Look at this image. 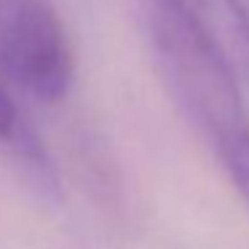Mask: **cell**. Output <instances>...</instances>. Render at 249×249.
Returning a JSON list of instances; mask_svg holds the SVG:
<instances>
[{
	"mask_svg": "<svg viewBox=\"0 0 249 249\" xmlns=\"http://www.w3.org/2000/svg\"><path fill=\"white\" fill-rule=\"evenodd\" d=\"M142 22L174 105L249 206V105L206 11L193 0H142Z\"/></svg>",
	"mask_w": 249,
	"mask_h": 249,
	"instance_id": "6da1fadb",
	"label": "cell"
},
{
	"mask_svg": "<svg viewBox=\"0 0 249 249\" xmlns=\"http://www.w3.org/2000/svg\"><path fill=\"white\" fill-rule=\"evenodd\" d=\"M193 3H196L198 8H206V6H204V0H193Z\"/></svg>",
	"mask_w": 249,
	"mask_h": 249,
	"instance_id": "5b68a950",
	"label": "cell"
},
{
	"mask_svg": "<svg viewBox=\"0 0 249 249\" xmlns=\"http://www.w3.org/2000/svg\"><path fill=\"white\" fill-rule=\"evenodd\" d=\"M0 78L43 102L67 97L75 56L51 0H0Z\"/></svg>",
	"mask_w": 249,
	"mask_h": 249,
	"instance_id": "7a4b0ae2",
	"label": "cell"
},
{
	"mask_svg": "<svg viewBox=\"0 0 249 249\" xmlns=\"http://www.w3.org/2000/svg\"><path fill=\"white\" fill-rule=\"evenodd\" d=\"M222 3L236 22V30L241 33L244 43L249 46V0H222Z\"/></svg>",
	"mask_w": 249,
	"mask_h": 249,
	"instance_id": "277c9868",
	"label": "cell"
},
{
	"mask_svg": "<svg viewBox=\"0 0 249 249\" xmlns=\"http://www.w3.org/2000/svg\"><path fill=\"white\" fill-rule=\"evenodd\" d=\"M11 83L0 78V147L24 169L30 179L46 193L56 190V169L46 150L43 140L35 126L30 124L27 113L17 102Z\"/></svg>",
	"mask_w": 249,
	"mask_h": 249,
	"instance_id": "3957f363",
	"label": "cell"
}]
</instances>
